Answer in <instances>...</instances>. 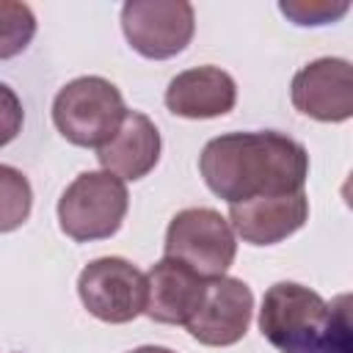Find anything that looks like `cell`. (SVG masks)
Wrapping results in <instances>:
<instances>
[{
  "instance_id": "cell-8",
  "label": "cell",
  "mask_w": 353,
  "mask_h": 353,
  "mask_svg": "<svg viewBox=\"0 0 353 353\" xmlns=\"http://www.w3.org/2000/svg\"><path fill=\"white\" fill-rule=\"evenodd\" d=\"M254 312V292L234 276H218L207 281L199 312L188 320V334L210 347H229L248 331Z\"/></svg>"
},
{
  "instance_id": "cell-17",
  "label": "cell",
  "mask_w": 353,
  "mask_h": 353,
  "mask_svg": "<svg viewBox=\"0 0 353 353\" xmlns=\"http://www.w3.org/2000/svg\"><path fill=\"white\" fill-rule=\"evenodd\" d=\"M22 121H25V110L19 97L14 94L11 85L0 83V149L19 135Z\"/></svg>"
},
{
  "instance_id": "cell-3",
  "label": "cell",
  "mask_w": 353,
  "mask_h": 353,
  "mask_svg": "<svg viewBox=\"0 0 353 353\" xmlns=\"http://www.w3.org/2000/svg\"><path fill=\"white\" fill-rule=\"evenodd\" d=\"M121 91L97 74L77 77L66 83L52 102V121L58 132L74 146H105L124 121Z\"/></svg>"
},
{
  "instance_id": "cell-18",
  "label": "cell",
  "mask_w": 353,
  "mask_h": 353,
  "mask_svg": "<svg viewBox=\"0 0 353 353\" xmlns=\"http://www.w3.org/2000/svg\"><path fill=\"white\" fill-rule=\"evenodd\" d=\"M130 353H174L171 347H160V345H143V347H135Z\"/></svg>"
},
{
  "instance_id": "cell-1",
  "label": "cell",
  "mask_w": 353,
  "mask_h": 353,
  "mask_svg": "<svg viewBox=\"0 0 353 353\" xmlns=\"http://www.w3.org/2000/svg\"><path fill=\"white\" fill-rule=\"evenodd\" d=\"M199 171L218 199L240 204L301 193L309 176V154L303 143L276 130L226 132L201 149Z\"/></svg>"
},
{
  "instance_id": "cell-9",
  "label": "cell",
  "mask_w": 353,
  "mask_h": 353,
  "mask_svg": "<svg viewBox=\"0 0 353 353\" xmlns=\"http://www.w3.org/2000/svg\"><path fill=\"white\" fill-rule=\"evenodd\" d=\"M295 110L317 121H347L353 116V72L345 58H317L306 63L290 88Z\"/></svg>"
},
{
  "instance_id": "cell-4",
  "label": "cell",
  "mask_w": 353,
  "mask_h": 353,
  "mask_svg": "<svg viewBox=\"0 0 353 353\" xmlns=\"http://www.w3.org/2000/svg\"><path fill=\"white\" fill-rule=\"evenodd\" d=\"M127 185L110 171H83L58 199L61 232L77 243L105 240L127 215Z\"/></svg>"
},
{
  "instance_id": "cell-13",
  "label": "cell",
  "mask_w": 353,
  "mask_h": 353,
  "mask_svg": "<svg viewBox=\"0 0 353 353\" xmlns=\"http://www.w3.org/2000/svg\"><path fill=\"white\" fill-rule=\"evenodd\" d=\"M160 132L146 113L127 110L116 135L97 149L102 171L116 174L119 179H143L160 160Z\"/></svg>"
},
{
  "instance_id": "cell-6",
  "label": "cell",
  "mask_w": 353,
  "mask_h": 353,
  "mask_svg": "<svg viewBox=\"0 0 353 353\" xmlns=\"http://www.w3.org/2000/svg\"><path fill=\"white\" fill-rule=\"evenodd\" d=\"M83 306L102 323H130L146 312V273L121 256H99L77 276Z\"/></svg>"
},
{
  "instance_id": "cell-11",
  "label": "cell",
  "mask_w": 353,
  "mask_h": 353,
  "mask_svg": "<svg viewBox=\"0 0 353 353\" xmlns=\"http://www.w3.org/2000/svg\"><path fill=\"white\" fill-rule=\"evenodd\" d=\"M207 290V279L193 273L188 265L163 256L146 273V317L165 325H188L199 312Z\"/></svg>"
},
{
  "instance_id": "cell-15",
  "label": "cell",
  "mask_w": 353,
  "mask_h": 353,
  "mask_svg": "<svg viewBox=\"0 0 353 353\" xmlns=\"http://www.w3.org/2000/svg\"><path fill=\"white\" fill-rule=\"evenodd\" d=\"M36 36V17L28 3L0 0V61L19 55Z\"/></svg>"
},
{
  "instance_id": "cell-7",
  "label": "cell",
  "mask_w": 353,
  "mask_h": 353,
  "mask_svg": "<svg viewBox=\"0 0 353 353\" xmlns=\"http://www.w3.org/2000/svg\"><path fill=\"white\" fill-rule=\"evenodd\" d=\"M121 30L138 55L165 61L190 44L196 14L185 0H130L121 6Z\"/></svg>"
},
{
  "instance_id": "cell-12",
  "label": "cell",
  "mask_w": 353,
  "mask_h": 353,
  "mask_svg": "<svg viewBox=\"0 0 353 353\" xmlns=\"http://www.w3.org/2000/svg\"><path fill=\"white\" fill-rule=\"evenodd\" d=\"M237 85L218 66H196L179 72L165 88V108L182 119H215L234 108Z\"/></svg>"
},
{
  "instance_id": "cell-5",
  "label": "cell",
  "mask_w": 353,
  "mask_h": 353,
  "mask_svg": "<svg viewBox=\"0 0 353 353\" xmlns=\"http://www.w3.org/2000/svg\"><path fill=\"white\" fill-rule=\"evenodd\" d=\"M163 254L188 265L201 279L226 276L237 254V240L229 221L210 207H188L176 212L165 229Z\"/></svg>"
},
{
  "instance_id": "cell-16",
  "label": "cell",
  "mask_w": 353,
  "mask_h": 353,
  "mask_svg": "<svg viewBox=\"0 0 353 353\" xmlns=\"http://www.w3.org/2000/svg\"><path fill=\"white\" fill-rule=\"evenodd\" d=\"M281 14H287L295 25H325V22H334L339 19L342 14H347V3H339V6H331V3H306V0H287V3H279Z\"/></svg>"
},
{
  "instance_id": "cell-10",
  "label": "cell",
  "mask_w": 353,
  "mask_h": 353,
  "mask_svg": "<svg viewBox=\"0 0 353 353\" xmlns=\"http://www.w3.org/2000/svg\"><path fill=\"white\" fill-rule=\"evenodd\" d=\"M309 218L306 193L262 196L240 204H229V226L251 245H273L295 234Z\"/></svg>"
},
{
  "instance_id": "cell-14",
  "label": "cell",
  "mask_w": 353,
  "mask_h": 353,
  "mask_svg": "<svg viewBox=\"0 0 353 353\" xmlns=\"http://www.w3.org/2000/svg\"><path fill=\"white\" fill-rule=\"evenodd\" d=\"M33 207L28 176L14 165H0V234L19 229Z\"/></svg>"
},
{
  "instance_id": "cell-2",
  "label": "cell",
  "mask_w": 353,
  "mask_h": 353,
  "mask_svg": "<svg viewBox=\"0 0 353 353\" xmlns=\"http://www.w3.org/2000/svg\"><path fill=\"white\" fill-rule=\"evenodd\" d=\"M259 331L281 353H331L334 342H347V323L336 325L331 306L295 281H279L265 292Z\"/></svg>"
}]
</instances>
